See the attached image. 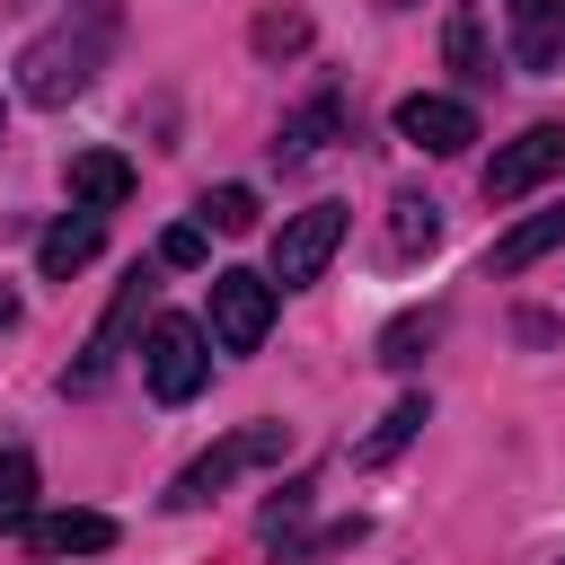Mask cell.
Returning <instances> with one entry per match:
<instances>
[{"label":"cell","instance_id":"1","mask_svg":"<svg viewBox=\"0 0 565 565\" xmlns=\"http://www.w3.org/2000/svg\"><path fill=\"white\" fill-rule=\"evenodd\" d=\"M115 35H124V9H115V0H71V9L18 53V97H26V106H71V97L106 71Z\"/></svg>","mask_w":565,"mask_h":565},{"label":"cell","instance_id":"2","mask_svg":"<svg viewBox=\"0 0 565 565\" xmlns=\"http://www.w3.org/2000/svg\"><path fill=\"white\" fill-rule=\"evenodd\" d=\"M282 450H291V433H282V424H238V433H221L203 459H185V468L168 477V494H159V503H168V512H203L221 486H238L247 468H274Z\"/></svg>","mask_w":565,"mask_h":565},{"label":"cell","instance_id":"3","mask_svg":"<svg viewBox=\"0 0 565 565\" xmlns=\"http://www.w3.org/2000/svg\"><path fill=\"white\" fill-rule=\"evenodd\" d=\"M141 380H150L159 406H185V397L212 380V327H194V318H150V335H141Z\"/></svg>","mask_w":565,"mask_h":565},{"label":"cell","instance_id":"4","mask_svg":"<svg viewBox=\"0 0 565 565\" xmlns=\"http://www.w3.org/2000/svg\"><path fill=\"white\" fill-rule=\"evenodd\" d=\"M150 291H159L150 274H132V282L115 291V309L97 318V335L79 344V362L62 371V397H88V388H106V371L124 362V344H132V335H141V318H150Z\"/></svg>","mask_w":565,"mask_h":565},{"label":"cell","instance_id":"5","mask_svg":"<svg viewBox=\"0 0 565 565\" xmlns=\"http://www.w3.org/2000/svg\"><path fill=\"white\" fill-rule=\"evenodd\" d=\"M335 247H344V203H309V212H291V221L274 230V282H282V291H309V282L327 274Z\"/></svg>","mask_w":565,"mask_h":565},{"label":"cell","instance_id":"6","mask_svg":"<svg viewBox=\"0 0 565 565\" xmlns=\"http://www.w3.org/2000/svg\"><path fill=\"white\" fill-rule=\"evenodd\" d=\"M265 327H274V282L247 274V265L212 274V344H221V353H256Z\"/></svg>","mask_w":565,"mask_h":565},{"label":"cell","instance_id":"7","mask_svg":"<svg viewBox=\"0 0 565 565\" xmlns=\"http://www.w3.org/2000/svg\"><path fill=\"white\" fill-rule=\"evenodd\" d=\"M556 168H565V124H530L521 141H503V150L486 159V177H477V185H486V203H521V194H530V185H547Z\"/></svg>","mask_w":565,"mask_h":565},{"label":"cell","instance_id":"8","mask_svg":"<svg viewBox=\"0 0 565 565\" xmlns=\"http://www.w3.org/2000/svg\"><path fill=\"white\" fill-rule=\"evenodd\" d=\"M397 141H415V150H433V159H459V150L477 141V106H468V97H406V106H397Z\"/></svg>","mask_w":565,"mask_h":565},{"label":"cell","instance_id":"9","mask_svg":"<svg viewBox=\"0 0 565 565\" xmlns=\"http://www.w3.org/2000/svg\"><path fill=\"white\" fill-rule=\"evenodd\" d=\"M335 132H344V88H318L309 106H291V115H282V132H274V159H282V168H300V159H318Z\"/></svg>","mask_w":565,"mask_h":565},{"label":"cell","instance_id":"10","mask_svg":"<svg viewBox=\"0 0 565 565\" xmlns=\"http://www.w3.org/2000/svg\"><path fill=\"white\" fill-rule=\"evenodd\" d=\"M26 547L35 556H106L115 547V521L106 512H35L26 521Z\"/></svg>","mask_w":565,"mask_h":565},{"label":"cell","instance_id":"11","mask_svg":"<svg viewBox=\"0 0 565 565\" xmlns=\"http://www.w3.org/2000/svg\"><path fill=\"white\" fill-rule=\"evenodd\" d=\"M512 62L521 71L565 62V0H512Z\"/></svg>","mask_w":565,"mask_h":565},{"label":"cell","instance_id":"12","mask_svg":"<svg viewBox=\"0 0 565 565\" xmlns=\"http://www.w3.org/2000/svg\"><path fill=\"white\" fill-rule=\"evenodd\" d=\"M565 247V203H547V212H530V221H512L503 238H494V256H486V274H530L539 256H556Z\"/></svg>","mask_w":565,"mask_h":565},{"label":"cell","instance_id":"13","mask_svg":"<svg viewBox=\"0 0 565 565\" xmlns=\"http://www.w3.org/2000/svg\"><path fill=\"white\" fill-rule=\"evenodd\" d=\"M97 238H106V230H97V212H79V203H71V212H62V221L35 238V265H44V282H71V274L97 256Z\"/></svg>","mask_w":565,"mask_h":565},{"label":"cell","instance_id":"14","mask_svg":"<svg viewBox=\"0 0 565 565\" xmlns=\"http://www.w3.org/2000/svg\"><path fill=\"white\" fill-rule=\"evenodd\" d=\"M124 194H132V159L124 150H79L71 159V203L79 212H115Z\"/></svg>","mask_w":565,"mask_h":565},{"label":"cell","instance_id":"15","mask_svg":"<svg viewBox=\"0 0 565 565\" xmlns=\"http://www.w3.org/2000/svg\"><path fill=\"white\" fill-rule=\"evenodd\" d=\"M424 424H433V406H424V397H397V406H388V415H380V424L353 441V459H362V468H388V459H397V450H406Z\"/></svg>","mask_w":565,"mask_h":565},{"label":"cell","instance_id":"16","mask_svg":"<svg viewBox=\"0 0 565 565\" xmlns=\"http://www.w3.org/2000/svg\"><path fill=\"white\" fill-rule=\"evenodd\" d=\"M441 238V203L433 194H388V256H433Z\"/></svg>","mask_w":565,"mask_h":565},{"label":"cell","instance_id":"17","mask_svg":"<svg viewBox=\"0 0 565 565\" xmlns=\"http://www.w3.org/2000/svg\"><path fill=\"white\" fill-rule=\"evenodd\" d=\"M433 335H441V309H406V318L380 327V362H388V371H415V362L433 353Z\"/></svg>","mask_w":565,"mask_h":565},{"label":"cell","instance_id":"18","mask_svg":"<svg viewBox=\"0 0 565 565\" xmlns=\"http://www.w3.org/2000/svg\"><path fill=\"white\" fill-rule=\"evenodd\" d=\"M35 521V450H0V539Z\"/></svg>","mask_w":565,"mask_h":565},{"label":"cell","instance_id":"19","mask_svg":"<svg viewBox=\"0 0 565 565\" xmlns=\"http://www.w3.org/2000/svg\"><path fill=\"white\" fill-rule=\"evenodd\" d=\"M441 53H450V71H459L468 88H486V79H494V62H486V35H477V9H450V26H441Z\"/></svg>","mask_w":565,"mask_h":565},{"label":"cell","instance_id":"20","mask_svg":"<svg viewBox=\"0 0 565 565\" xmlns=\"http://www.w3.org/2000/svg\"><path fill=\"white\" fill-rule=\"evenodd\" d=\"M309 494H318V486H309V477H291V486H282V494L265 503V521H256V539H265V547H282V539H300V521H309Z\"/></svg>","mask_w":565,"mask_h":565},{"label":"cell","instance_id":"21","mask_svg":"<svg viewBox=\"0 0 565 565\" xmlns=\"http://www.w3.org/2000/svg\"><path fill=\"white\" fill-rule=\"evenodd\" d=\"M194 221H203V230H256V194H247V185H212V194L194 203Z\"/></svg>","mask_w":565,"mask_h":565},{"label":"cell","instance_id":"22","mask_svg":"<svg viewBox=\"0 0 565 565\" xmlns=\"http://www.w3.org/2000/svg\"><path fill=\"white\" fill-rule=\"evenodd\" d=\"M300 44H309V18H300V9L256 18V53H300Z\"/></svg>","mask_w":565,"mask_h":565},{"label":"cell","instance_id":"23","mask_svg":"<svg viewBox=\"0 0 565 565\" xmlns=\"http://www.w3.org/2000/svg\"><path fill=\"white\" fill-rule=\"evenodd\" d=\"M159 265H203V221H177L159 238Z\"/></svg>","mask_w":565,"mask_h":565},{"label":"cell","instance_id":"24","mask_svg":"<svg viewBox=\"0 0 565 565\" xmlns=\"http://www.w3.org/2000/svg\"><path fill=\"white\" fill-rule=\"evenodd\" d=\"M0 327H18V300H9V291H0Z\"/></svg>","mask_w":565,"mask_h":565},{"label":"cell","instance_id":"25","mask_svg":"<svg viewBox=\"0 0 565 565\" xmlns=\"http://www.w3.org/2000/svg\"><path fill=\"white\" fill-rule=\"evenodd\" d=\"M380 9H415V0H380Z\"/></svg>","mask_w":565,"mask_h":565},{"label":"cell","instance_id":"26","mask_svg":"<svg viewBox=\"0 0 565 565\" xmlns=\"http://www.w3.org/2000/svg\"><path fill=\"white\" fill-rule=\"evenodd\" d=\"M0 132H9V106H0Z\"/></svg>","mask_w":565,"mask_h":565}]
</instances>
